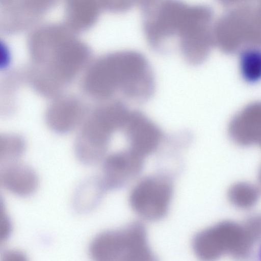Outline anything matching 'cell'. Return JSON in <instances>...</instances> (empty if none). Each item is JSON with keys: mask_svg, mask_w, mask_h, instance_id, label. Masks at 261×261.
I'll list each match as a JSON object with an SVG mask.
<instances>
[{"mask_svg": "<svg viewBox=\"0 0 261 261\" xmlns=\"http://www.w3.org/2000/svg\"><path fill=\"white\" fill-rule=\"evenodd\" d=\"M143 30L149 46L159 53L171 50L174 41L185 61L202 63L214 46L212 9L181 0H158L142 12Z\"/></svg>", "mask_w": 261, "mask_h": 261, "instance_id": "obj_1", "label": "cell"}, {"mask_svg": "<svg viewBox=\"0 0 261 261\" xmlns=\"http://www.w3.org/2000/svg\"><path fill=\"white\" fill-rule=\"evenodd\" d=\"M93 70L90 79L96 94L103 98L119 93L127 101L146 102L153 96L155 82L146 58L134 50H124L103 58Z\"/></svg>", "mask_w": 261, "mask_h": 261, "instance_id": "obj_2", "label": "cell"}, {"mask_svg": "<svg viewBox=\"0 0 261 261\" xmlns=\"http://www.w3.org/2000/svg\"><path fill=\"white\" fill-rule=\"evenodd\" d=\"M89 253L97 261L153 260L145 229L139 223L98 234L90 243Z\"/></svg>", "mask_w": 261, "mask_h": 261, "instance_id": "obj_3", "label": "cell"}, {"mask_svg": "<svg viewBox=\"0 0 261 261\" xmlns=\"http://www.w3.org/2000/svg\"><path fill=\"white\" fill-rule=\"evenodd\" d=\"M255 243L244 223L223 221L195 235L192 248L200 259L214 260L226 254L237 257H246Z\"/></svg>", "mask_w": 261, "mask_h": 261, "instance_id": "obj_4", "label": "cell"}, {"mask_svg": "<svg viewBox=\"0 0 261 261\" xmlns=\"http://www.w3.org/2000/svg\"><path fill=\"white\" fill-rule=\"evenodd\" d=\"M214 38L224 51L261 46V13L252 4L228 9L215 20Z\"/></svg>", "mask_w": 261, "mask_h": 261, "instance_id": "obj_5", "label": "cell"}, {"mask_svg": "<svg viewBox=\"0 0 261 261\" xmlns=\"http://www.w3.org/2000/svg\"><path fill=\"white\" fill-rule=\"evenodd\" d=\"M172 194V185L168 178L160 175L149 176L133 187L129 195V204L140 217L150 221L158 220L168 212Z\"/></svg>", "mask_w": 261, "mask_h": 261, "instance_id": "obj_6", "label": "cell"}, {"mask_svg": "<svg viewBox=\"0 0 261 261\" xmlns=\"http://www.w3.org/2000/svg\"><path fill=\"white\" fill-rule=\"evenodd\" d=\"M144 158L129 147L108 155L100 178L105 189L120 188L135 177L142 168Z\"/></svg>", "mask_w": 261, "mask_h": 261, "instance_id": "obj_7", "label": "cell"}, {"mask_svg": "<svg viewBox=\"0 0 261 261\" xmlns=\"http://www.w3.org/2000/svg\"><path fill=\"white\" fill-rule=\"evenodd\" d=\"M0 183L10 193L20 197H28L36 191L39 181L31 167L14 162L1 167Z\"/></svg>", "mask_w": 261, "mask_h": 261, "instance_id": "obj_8", "label": "cell"}, {"mask_svg": "<svg viewBox=\"0 0 261 261\" xmlns=\"http://www.w3.org/2000/svg\"><path fill=\"white\" fill-rule=\"evenodd\" d=\"M239 68L242 79L247 83L261 81V46L252 45L239 51Z\"/></svg>", "mask_w": 261, "mask_h": 261, "instance_id": "obj_9", "label": "cell"}, {"mask_svg": "<svg viewBox=\"0 0 261 261\" xmlns=\"http://www.w3.org/2000/svg\"><path fill=\"white\" fill-rule=\"evenodd\" d=\"M100 178L88 179L77 189L73 205L78 213H85L96 207L105 190Z\"/></svg>", "mask_w": 261, "mask_h": 261, "instance_id": "obj_10", "label": "cell"}, {"mask_svg": "<svg viewBox=\"0 0 261 261\" xmlns=\"http://www.w3.org/2000/svg\"><path fill=\"white\" fill-rule=\"evenodd\" d=\"M259 195V190L255 186L244 181L233 184L228 192L229 202L235 207L243 210L254 206Z\"/></svg>", "mask_w": 261, "mask_h": 261, "instance_id": "obj_11", "label": "cell"}, {"mask_svg": "<svg viewBox=\"0 0 261 261\" xmlns=\"http://www.w3.org/2000/svg\"><path fill=\"white\" fill-rule=\"evenodd\" d=\"M24 145L19 140H5L1 144L0 160L4 164L16 162L22 153Z\"/></svg>", "mask_w": 261, "mask_h": 261, "instance_id": "obj_12", "label": "cell"}, {"mask_svg": "<svg viewBox=\"0 0 261 261\" xmlns=\"http://www.w3.org/2000/svg\"><path fill=\"white\" fill-rule=\"evenodd\" d=\"M0 222V237L1 240H6L10 236L11 230V223L1 206Z\"/></svg>", "mask_w": 261, "mask_h": 261, "instance_id": "obj_13", "label": "cell"}, {"mask_svg": "<svg viewBox=\"0 0 261 261\" xmlns=\"http://www.w3.org/2000/svg\"><path fill=\"white\" fill-rule=\"evenodd\" d=\"M252 1L253 0H216L218 4L228 9L251 4Z\"/></svg>", "mask_w": 261, "mask_h": 261, "instance_id": "obj_14", "label": "cell"}, {"mask_svg": "<svg viewBox=\"0 0 261 261\" xmlns=\"http://www.w3.org/2000/svg\"><path fill=\"white\" fill-rule=\"evenodd\" d=\"M2 259L4 261L24 260H25L24 255L18 251H8L4 253Z\"/></svg>", "mask_w": 261, "mask_h": 261, "instance_id": "obj_15", "label": "cell"}, {"mask_svg": "<svg viewBox=\"0 0 261 261\" xmlns=\"http://www.w3.org/2000/svg\"><path fill=\"white\" fill-rule=\"evenodd\" d=\"M251 4L254 5L261 13V0H254Z\"/></svg>", "mask_w": 261, "mask_h": 261, "instance_id": "obj_16", "label": "cell"}, {"mask_svg": "<svg viewBox=\"0 0 261 261\" xmlns=\"http://www.w3.org/2000/svg\"><path fill=\"white\" fill-rule=\"evenodd\" d=\"M259 181L261 186V167L259 172Z\"/></svg>", "mask_w": 261, "mask_h": 261, "instance_id": "obj_17", "label": "cell"}, {"mask_svg": "<svg viewBox=\"0 0 261 261\" xmlns=\"http://www.w3.org/2000/svg\"><path fill=\"white\" fill-rule=\"evenodd\" d=\"M259 257L261 258V246H260V251H259Z\"/></svg>", "mask_w": 261, "mask_h": 261, "instance_id": "obj_18", "label": "cell"}]
</instances>
